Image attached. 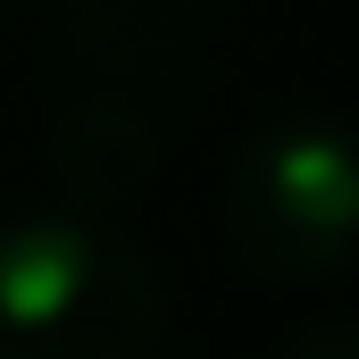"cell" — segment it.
Returning a JSON list of instances; mask_svg holds the SVG:
<instances>
[{
  "instance_id": "obj_1",
  "label": "cell",
  "mask_w": 359,
  "mask_h": 359,
  "mask_svg": "<svg viewBox=\"0 0 359 359\" xmlns=\"http://www.w3.org/2000/svg\"><path fill=\"white\" fill-rule=\"evenodd\" d=\"M0 359H176L159 268L76 209L0 226Z\"/></svg>"
},
{
  "instance_id": "obj_2",
  "label": "cell",
  "mask_w": 359,
  "mask_h": 359,
  "mask_svg": "<svg viewBox=\"0 0 359 359\" xmlns=\"http://www.w3.org/2000/svg\"><path fill=\"white\" fill-rule=\"evenodd\" d=\"M184 109V42L134 0H92L50 100V176L76 217L151 192Z\"/></svg>"
},
{
  "instance_id": "obj_3",
  "label": "cell",
  "mask_w": 359,
  "mask_h": 359,
  "mask_svg": "<svg viewBox=\"0 0 359 359\" xmlns=\"http://www.w3.org/2000/svg\"><path fill=\"white\" fill-rule=\"evenodd\" d=\"M226 259L251 284H326L359 259V126L276 117L226 159Z\"/></svg>"
},
{
  "instance_id": "obj_4",
  "label": "cell",
  "mask_w": 359,
  "mask_h": 359,
  "mask_svg": "<svg viewBox=\"0 0 359 359\" xmlns=\"http://www.w3.org/2000/svg\"><path fill=\"white\" fill-rule=\"evenodd\" d=\"M276 359H359V318H343V326H309V334H292Z\"/></svg>"
}]
</instances>
